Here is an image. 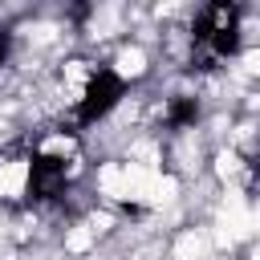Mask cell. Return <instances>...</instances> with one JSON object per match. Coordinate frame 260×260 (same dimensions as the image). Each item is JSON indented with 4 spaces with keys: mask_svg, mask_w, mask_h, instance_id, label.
Masks as SVG:
<instances>
[{
    "mask_svg": "<svg viewBox=\"0 0 260 260\" xmlns=\"http://www.w3.org/2000/svg\"><path fill=\"white\" fill-rule=\"evenodd\" d=\"M244 45V8L232 0H211L191 20V53L203 65H219L236 57Z\"/></svg>",
    "mask_w": 260,
    "mask_h": 260,
    "instance_id": "cell-1",
    "label": "cell"
},
{
    "mask_svg": "<svg viewBox=\"0 0 260 260\" xmlns=\"http://www.w3.org/2000/svg\"><path fill=\"white\" fill-rule=\"evenodd\" d=\"M130 93V77L122 73V69H114V65H98L89 77H85V89H81V98H77V106H73V122L85 130V126H98L102 118H110L118 106H122V98Z\"/></svg>",
    "mask_w": 260,
    "mask_h": 260,
    "instance_id": "cell-2",
    "label": "cell"
},
{
    "mask_svg": "<svg viewBox=\"0 0 260 260\" xmlns=\"http://www.w3.org/2000/svg\"><path fill=\"white\" fill-rule=\"evenodd\" d=\"M65 191H69V158L65 154H49V150L28 154L24 203L28 207H45V203H57Z\"/></svg>",
    "mask_w": 260,
    "mask_h": 260,
    "instance_id": "cell-3",
    "label": "cell"
},
{
    "mask_svg": "<svg viewBox=\"0 0 260 260\" xmlns=\"http://www.w3.org/2000/svg\"><path fill=\"white\" fill-rule=\"evenodd\" d=\"M199 118H203V106H199L195 93H175V98L167 102V110H162V122H167V130H175V134L195 130Z\"/></svg>",
    "mask_w": 260,
    "mask_h": 260,
    "instance_id": "cell-4",
    "label": "cell"
},
{
    "mask_svg": "<svg viewBox=\"0 0 260 260\" xmlns=\"http://www.w3.org/2000/svg\"><path fill=\"white\" fill-rule=\"evenodd\" d=\"M8 57H12V32L0 28V65H8Z\"/></svg>",
    "mask_w": 260,
    "mask_h": 260,
    "instance_id": "cell-5",
    "label": "cell"
}]
</instances>
